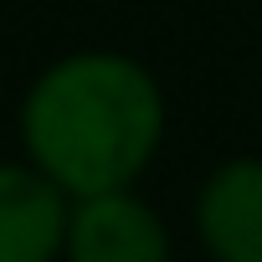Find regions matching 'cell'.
<instances>
[{
  "instance_id": "1",
  "label": "cell",
  "mask_w": 262,
  "mask_h": 262,
  "mask_svg": "<svg viewBox=\"0 0 262 262\" xmlns=\"http://www.w3.org/2000/svg\"><path fill=\"white\" fill-rule=\"evenodd\" d=\"M165 134V98L149 67L123 52H72L52 62L26 103L21 139L62 195L128 190Z\"/></svg>"
},
{
  "instance_id": "2",
  "label": "cell",
  "mask_w": 262,
  "mask_h": 262,
  "mask_svg": "<svg viewBox=\"0 0 262 262\" xmlns=\"http://www.w3.org/2000/svg\"><path fill=\"white\" fill-rule=\"evenodd\" d=\"M67 262H170L165 221L128 190L82 195L67 216Z\"/></svg>"
},
{
  "instance_id": "3",
  "label": "cell",
  "mask_w": 262,
  "mask_h": 262,
  "mask_svg": "<svg viewBox=\"0 0 262 262\" xmlns=\"http://www.w3.org/2000/svg\"><path fill=\"white\" fill-rule=\"evenodd\" d=\"M67 216V195L36 165H0V262H57Z\"/></svg>"
},
{
  "instance_id": "4",
  "label": "cell",
  "mask_w": 262,
  "mask_h": 262,
  "mask_svg": "<svg viewBox=\"0 0 262 262\" xmlns=\"http://www.w3.org/2000/svg\"><path fill=\"white\" fill-rule=\"evenodd\" d=\"M195 226L216 262H262V160L221 165L195 201Z\"/></svg>"
}]
</instances>
